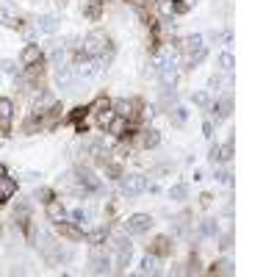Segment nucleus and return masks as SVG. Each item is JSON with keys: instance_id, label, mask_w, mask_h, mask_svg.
<instances>
[{"instance_id": "393cba45", "label": "nucleus", "mask_w": 277, "mask_h": 277, "mask_svg": "<svg viewBox=\"0 0 277 277\" xmlns=\"http://www.w3.org/2000/svg\"><path fill=\"white\" fill-rule=\"evenodd\" d=\"M233 66H236L233 53H230V50H224V53L219 56V70H222V72H233Z\"/></svg>"}, {"instance_id": "79ce46f5", "label": "nucleus", "mask_w": 277, "mask_h": 277, "mask_svg": "<svg viewBox=\"0 0 277 277\" xmlns=\"http://www.w3.org/2000/svg\"><path fill=\"white\" fill-rule=\"evenodd\" d=\"M211 200H214L211 194H202V197H200V205H211Z\"/></svg>"}, {"instance_id": "2eb2a0df", "label": "nucleus", "mask_w": 277, "mask_h": 277, "mask_svg": "<svg viewBox=\"0 0 277 277\" xmlns=\"http://www.w3.org/2000/svg\"><path fill=\"white\" fill-rule=\"evenodd\" d=\"M200 50H205V44H202V36H200V34H192V36H186V39H183V56L200 53Z\"/></svg>"}, {"instance_id": "cd10ccee", "label": "nucleus", "mask_w": 277, "mask_h": 277, "mask_svg": "<svg viewBox=\"0 0 277 277\" xmlns=\"http://www.w3.org/2000/svg\"><path fill=\"white\" fill-rule=\"evenodd\" d=\"M130 264V250H116V272H125Z\"/></svg>"}, {"instance_id": "9d476101", "label": "nucleus", "mask_w": 277, "mask_h": 277, "mask_svg": "<svg viewBox=\"0 0 277 277\" xmlns=\"http://www.w3.org/2000/svg\"><path fill=\"white\" fill-rule=\"evenodd\" d=\"M12 116H14V102L0 97V130H8L12 128Z\"/></svg>"}, {"instance_id": "423d86ee", "label": "nucleus", "mask_w": 277, "mask_h": 277, "mask_svg": "<svg viewBox=\"0 0 277 277\" xmlns=\"http://www.w3.org/2000/svg\"><path fill=\"white\" fill-rule=\"evenodd\" d=\"M42 58H44L42 48H39V44H28V48L22 50V56H20V64L22 66H39Z\"/></svg>"}, {"instance_id": "a878e982", "label": "nucleus", "mask_w": 277, "mask_h": 277, "mask_svg": "<svg viewBox=\"0 0 277 277\" xmlns=\"http://www.w3.org/2000/svg\"><path fill=\"white\" fill-rule=\"evenodd\" d=\"M175 12H178L175 0H158V14H161V17H172Z\"/></svg>"}, {"instance_id": "aec40b11", "label": "nucleus", "mask_w": 277, "mask_h": 277, "mask_svg": "<svg viewBox=\"0 0 277 277\" xmlns=\"http://www.w3.org/2000/svg\"><path fill=\"white\" fill-rule=\"evenodd\" d=\"M158 144H161V133H158V130H152V128H150V130L142 133V147L152 150V147H158Z\"/></svg>"}, {"instance_id": "a19ab883", "label": "nucleus", "mask_w": 277, "mask_h": 277, "mask_svg": "<svg viewBox=\"0 0 277 277\" xmlns=\"http://www.w3.org/2000/svg\"><path fill=\"white\" fill-rule=\"evenodd\" d=\"M86 111H89V108H84V106H80V108H75V111H72V120H80V116H84Z\"/></svg>"}, {"instance_id": "7c9ffc66", "label": "nucleus", "mask_w": 277, "mask_h": 277, "mask_svg": "<svg viewBox=\"0 0 277 277\" xmlns=\"http://www.w3.org/2000/svg\"><path fill=\"white\" fill-rule=\"evenodd\" d=\"M100 3L102 0H89V3L84 6V14L86 17H97V14H100Z\"/></svg>"}, {"instance_id": "39448f33", "label": "nucleus", "mask_w": 277, "mask_h": 277, "mask_svg": "<svg viewBox=\"0 0 277 277\" xmlns=\"http://www.w3.org/2000/svg\"><path fill=\"white\" fill-rule=\"evenodd\" d=\"M61 25V20L56 17V14H39L36 20H34V28L39 30V34H56Z\"/></svg>"}, {"instance_id": "6e6552de", "label": "nucleus", "mask_w": 277, "mask_h": 277, "mask_svg": "<svg viewBox=\"0 0 277 277\" xmlns=\"http://www.w3.org/2000/svg\"><path fill=\"white\" fill-rule=\"evenodd\" d=\"M89 269L94 272V274H108L111 272V258L108 255H102V252H94L89 258Z\"/></svg>"}, {"instance_id": "dca6fc26", "label": "nucleus", "mask_w": 277, "mask_h": 277, "mask_svg": "<svg viewBox=\"0 0 277 277\" xmlns=\"http://www.w3.org/2000/svg\"><path fill=\"white\" fill-rule=\"evenodd\" d=\"M172 250H175V244H172V241H169L166 236H158V238L152 241L150 252H152V255H158V258H161V255H169V252H172Z\"/></svg>"}, {"instance_id": "58836bf2", "label": "nucleus", "mask_w": 277, "mask_h": 277, "mask_svg": "<svg viewBox=\"0 0 277 277\" xmlns=\"http://www.w3.org/2000/svg\"><path fill=\"white\" fill-rule=\"evenodd\" d=\"M39 178H42V172H25V180H30V183H36Z\"/></svg>"}, {"instance_id": "4468645a", "label": "nucleus", "mask_w": 277, "mask_h": 277, "mask_svg": "<svg viewBox=\"0 0 277 277\" xmlns=\"http://www.w3.org/2000/svg\"><path fill=\"white\" fill-rule=\"evenodd\" d=\"M158 255L147 252L144 258H142V264H138V274H158Z\"/></svg>"}, {"instance_id": "f704fd0d", "label": "nucleus", "mask_w": 277, "mask_h": 277, "mask_svg": "<svg viewBox=\"0 0 277 277\" xmlns=\"http://www.w3.org/2000/svg\"><path fill=\"white\" fill-rule=\"evenodd\" d=\"M186 116H188V111H186V108H180V106H175V114H172V122H175V125H183V122H186Z\"/></svg>"}, {"instance_id": "ddd939ff", "label": "nucleus", "mask_w": 277, "mask_h": 277, "mask_svg": "<svg viewBox=\"0 0 277 277\" xmlns=\"http://www.w3.org/2000/svg\"><path fill=\"white\" fill-rule=\"evenodd\" d=\"M58 233L64 236V238H70V241H80V238H84V230H80L75 222H58Z\"/></svg>"}, {"instance_id": "7ed1b4c3", "label": "nucleus", "mask_w": 277, "mask_h": 277, "mask_svg": "<svg viewBox=\"0 0 277 277\" xmlns=\"http://www.w3.org/2000/svg\"><path fill=\"white\" fill-rule=\"evenodd\" d=\"M152 228V216L150 214H133L125 219V233L128 236H142Z\"/></svg>"}, {"instance_id": "473e14b6", "label": "nucleus", "mask_w": 277, "mask_h": 277, "mask_svg": "<svg viewBox=\"0 0 277 277\" xmlns=\"http://www.w3.org/2000/svg\"><path fill=\"white\" fill-rule=\"evenodd\" d=\"M192 100H194V106H211V97H208V92H197V94H192Z\"/></svg>"}, {"instance_id": "f8f14e48", "label": "nucleus", "mask_w": 277, "mask_h": 277, "mask_svg": "<svg viewBox=\"0 0 277 277\" xmlns=\"http://www.w3.org/2000/svg\"><path fill=\"white\" fill-rule=\"evenodd\" d=\"M106 128H108V133H111V136L122 138V136L128 133V120H125V116H116V114H114L108 122H106Z\"/></svg>"}, {"instance_id": "bb28decb", "label": "nucleus", "mask_w": 277, "mask_h": 277, "mask_svg": "<svg viewBox=\"0 0 277 277\" xmlns=\"http://www.w3.org/2000/svg\"><path fill=\"white\" fill-rule=\"evenodd\" d=\"M214 272H216V274H233V272H236L233 258H222L216 266H214Z\"/></svg>"}, {"instance_id": "c85d7f7f", "label": "nucleus", "mask_w": 277, "mask_h": 277, "mask_svg": "<svg viewBox=\"0 0 277 277\" xmlns=\"http://www.w3.org/2000/svg\"><path fill=\"white\" fill-rule=\"evenodd\" d=\"M102 108H106V111L111 108V100H108V97H97V100L89 106V111H92V114H100Z\"/></svg>"}, {"instance_id": "4c0bfd02", "label": "nucleus", "mask_w": 277, "mask_h": 277, "mask_svg": "<svg viewBox=\"0 0 277 277\" xmlns=\"http://www.w3.org/2000/svg\"><path fill=\"white\" fill-rule=\"evenodd\" d=\"M114 247H116V250H130V241H128L125 236H116V238H114Z\"/></svg>"}, {"instance_id": "4be33fe9", "label": "nucleus", "mask_w": 277, "mask_h": 277, "mask_svg": "<svg viewBox=\"0 0 277 277\" xmlns=\"http://www.w3.org/2000/svg\"><path fill=\"white\" fill-rule=\"evenodd\" d=\"M70 219H72L78 228H84V224H89L92 222V211H84V208H75L72 214H70Z\"/></svg>"}, {"instance_id": "5701e85b", "label": "nucleus", "mask_w": 277, "mask_h": 277, "mask_svg": "<svg viewBox=\"0 0 277 277\" xmlns=\"http://www.w3.org/2000/svg\"><path fill=\"white\" fill-rule=\"evenodd\" d=\"M169 197L175 200V202H183V200L188 197V186L186 183H175V186L169 188Z\"/></svg>"}, {"instance_id": "412c9836", "label": "nucleus", "mask_w": 277, "mask_h": 277, "mask_svg": "<svg viewBox=\"0 0 277 277\" xmlns=\"http://www.w3.org/2000/svg\"><path fill=\"white\" fill-rule=\"evenodd\" d=\"M200 233L208 236V238H216L219 236V222L216 219H202V222H200Z\"/></svg>"}, {"instance_id": "ea45409f", "label": "nucleus", "mask_w": 277, "mask_h": 277, "mask_svg": "<svg viewBox=\"0 0 277 277\" xmlns=\"http://www.w3.org/2000/svg\"><path fill=\"white\" fill-rule=\"evenodd\" d=\"M202 133L211 138V136H214V122H205V125H202Z\"/></svg>"}, {"instance_id": "f03ea898", "label": "nucleus", "mask_w": 277, "mask_h": 277, "mask_svg": "<svg viewBox=\"0 0 277 277\" xmlns=\"http://www.w3.org/2000/svg\"><path fill=\"white\" fill-rule=\"evenodd\" d=\"M147 192V178L144 175H125L122 178V194L128 200H136L138 194Z\"/></svg>"}, {"instance_id": "9b49d317", "label": "nucleus", "mask_w": 277, "mask_h": 277, "mask_svg": "<svg viewBox=\"0 0 277 277\" xmlns=\"http://www.w3.org/2000/svg\"><path fill=\"white\" fill-rule=\"evenodd\" d=\"M0 25H6V28H22V20L14 8H6L0 6Z\"/></svg>"}, {"instance_id": "f257e3e1", "label": "nucleus", "mask_w": 277, "mask_h": 277, "mask_svg": "<svg viewBox=\"0 0 277 277\" xmlns=\"http://www.w3.org/2000/svg\"><path fill=\"white\" fill-rule=\"evenodd\" d=\"M111 48L108 36L102 34V30H92V34H86L84 36V53L89 56V58H97V56H106V50Z\"/></svg>"}, {"instance_id": "1a4fd4ad", "label": "nucleus", "mask_w": 277, "mask_h": 277, "mask_svg": "<svg viewBox=\"0 0 277 277\" xmlns=\"http://www.w3.org/2000/svg\"><path fill=\"white\" fill-rule=\"evenodd\" d=\"M14 194H17V180L12 175H0V202H8Z\"/></svg>"}, {"instance_id": "b1692460", "label": "nucleus", "mask_w": 277, "mask_h": 277, "mask_svg": "<svg viewBox=\"0 0 277 277\" xmlns=\"http://www.w3.org/2000/svg\"><path fill=\"white\" fill-rule=\"evenodd\" d=\"M64 61H66V50L64 48H50V64L58 70V66H64Z\"/></svg>"}, {"instance_id": "72a5a7b5", "label": "nucleus", "mask_w": 277, "mask_h": 277, "mask_svg": "<svg viewBox=\"0 0 277 277\" xmlns=\"http://www.w3.org/2000/svg\"><path fill=\"white\" fill-rule=\"evenodd\" d=\"M216 238H219V236H216ZM219 250H222L224 255H228L230 250H233V236H230V233H228V236H222V238H219Z\"/></svg>"}, {"instance_id": "20e7f679", "label": "nucleus", "mask_w": 277, "mask_h": 277, "mask_svg": "<svg viewBox=\"0 0 277 277\" xmlns=\"http://www.w3.org/2000/svg\"><path fill=\"white\" fill-rule=\"evenodd\" d=\"M44 214H48V219H50L53 224L66 222V219H70V214H66V208L61 205V200H53V197L44 202Z\"/></svg>"}, {"instance_id": "a211bd4d", "label": "nucleus", "mask_w": 277, "mask_h": 277, "mask_svg": "<svg viewBox=\"0 0 277 277\" xmlns=\"http://www.w3.org/2000/svg\"><path fill=\"white\" fill-rule=\"evenodd\" d=\"M230 108H233V100H230V94L222 97L219 102H214V114H216V120H228V116H230Z\"/></svg>"}, {"instance_id": "c9c22d12", "label": "nucleus", "mask_w": 277, "mask_h": 277, "mask_svg": "<svg viewBox=\"0 0 277 277\" xmlns=\"http://www.w3.org/2000/svg\"><path fill=\"white\" fill-rule=\"evenodd\" d=\"M50 197H53V192H50V188H44V186H39L36 192H34V200H42V202H48Z\"/></svg>"}, {"instance_id": "e433bc0d", "label": "nucleus", "mask_w": 277, "mask_h": 277, "mask_svg": "<svg viewBox=\"0 0 277 277\" xmlns=\"http://www.w3.org/2000/svg\"><path fill=\"white\" fill-rule=\"evenodd\" d=\"M0 66H3V72H8V75H17V72H20L17 61H12V58H6L3 64H0Z\"/></svg>"}, {"instance_id": "c756f323", "label": "nucleus", "mask_w": 277, "mask_h": 277, "mask_svg": "<svg viewBox=\"0 0 277 277\" xmlns=\"http://www.w3.org/2000/svg\"><path fill=\"white\" fill-rule=\"evenodd\" d=\"M208 161H211L214 166L224 161V156H222V147H219V144H211V150H208Z\"/></svg>"}, {"instance_id": "f3484780", "label": "nucleus", "mask_w": 277, "mask_h": 277, "mask_svg": "<svg viewBox=\"0 0 277 277\" xmlns=\"http://www.w3.org/2000/svg\"><path fill=\"white\" fill-rule=\"evenodd\" d=\"M111 108H114L116 116H125V120H130V116H133V100H125V97H120V100L111 102Z\"/></svg>"}, {"instance_id": "2f4dec72", "label": "nucleus", "mask_w": 277, "mask_h": 277, "mask_svg": "<svg viewBox=\"0 0 277 277\" xmlns=\"http://www.w3.org/2000/svg\"><path fill=\"white\" fill-rule=\"evenodd\" d=\"M216 178L219 183H224V186H230V183H233V172H230V169H216Z\"/></svg>"}, {"instance_id": "6ab92c4d", "label": "nucleus", "mask_w": 277, "mask_h": 277, "mask_svg": "<svg viewBox=\"0 0 277 277\" xmlns=\"http://www.w3.org/2000/svg\"><path fill=\"white\" fill-rule=\"evenodd\" d=\"M84 238L89 241L92 247H100L102 241L108 238V230H106V228H94V230H89V233H84Z\"/></svg>"}, {"instance_id": "37998d69", "label": "nucleus", "mask_w": 277, "mask_h": 277, "mask_svg": "<svg viewBox=\"0 0 277 277\" xmlns=\"http://www.w3.org/2000/svg\"><path fill=\"white\" fill-rule=\"evenodd\" d=\"M188 3H197V0H188Z\"/></svg>"}, {"instance_id": "0eeeda50", "label": "nucleus", "mask_w": 277, "mask_h": 277, "mask_svg": "<svg viewBox=\"0 0 277 277\" xmlns=\"http://www.w3.org/2000/svg\"><path fill=\"white\" fill-rule=\"evenodd\" d=\"M75 72H72V66H58V72H56V84H58V89H64V92H75L72 86H75Z\"/></svg>"}]
</instances>
